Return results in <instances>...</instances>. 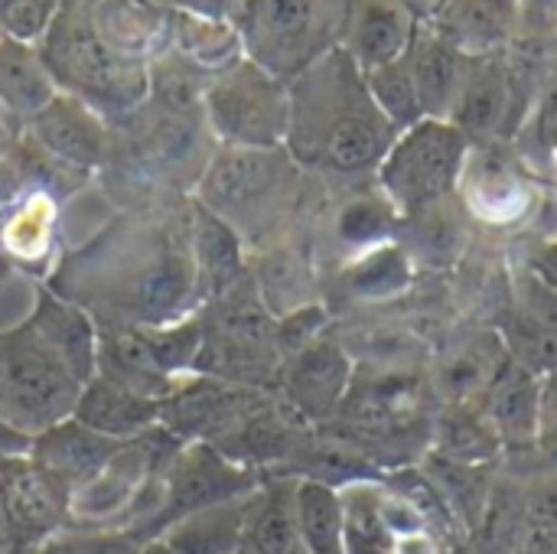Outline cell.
Instances as JSON below:
<instances>
[{"mask_svg":"<svg viewBox=\"0 0 557 554\" xmlns=\"http://www.w3.org/2000/svg\"><path fill=\"white\" fill-rule=\"evenodd\" d=\"M186 232H189V251L196 264V284H199V307L238 284L248 274V248L228 229L219 216L202 209L189 196V212H186Z\"/></svg>","mask_w":557,"mask_h":554,"instance_id":"cell-20","label":"cell"},{"mask_svg":"<svg viewBox=\"0 0 557 554\" xmlns=\"http://www.w3.org/2000/svg\"><path fill=\"white\" fill-rule=\"evenodd\" d=\"M346 554H395V535L382 513V487L369 480H349L339 487Z\"/></svg>","mask_w":557,"mask_h":554,"instance_id":"cell-32","label":"cell"},{"mask_svg":"<svg viewBox=\"0 0 557 554\" xmlns=\"http://www.w3.org/2000/svg\"><path fill=\"white\" fill-rule=\"evenodd\" d=\"M121 444L124 441H111V438L78 424L75 418H69V421L36 434L29 441L26 457L72 496V490L88 483L117 454Z\"/></svg>","mask_w":557,"mask_h":554,"instance_id":"cell-19","label":"cell"},{"mask_svg":"<svg viewBox=\"0 0 557 554\" xmlns=\"http://www.w3.org/2000/svg\"><path fill=\"white\" fill-rule=\"evenodd\" d=\"M85 382L26 327L0 330V421L20 438L69 421Z\"/></svg>","mask_w":557,"mask_h":554,"instance_id":"cell-6","label":"cell"},{"mask_svg":"<svg viewBox=\"0 0 557 554\" xmlns=\"http://www.w3.org/2000/svg\"><path fill=\"white\" fill-rule=\"evenodd\" d=\"M300 163L287 147H215L193 199L245 242L248 255L287 238Z\"/></svg>","mask_w":557,"mask_h":554,"instance_id":"cell-3","label":"cell"},{"mask_svg":"<svg viewBox=\"0 0 557 554\" xmlns=\"http://www.w3.org/2000/svg\"><path fill=\"white\" fill-rule=\"evenodd\" d=\"M59 95L49 69L39 59L36 46L0 36V111L3 118L29 121Z\"/></svg>","mask_w":557,"mask_h":554,"instance_id":"cell-27","label":"cell"},{"mask_svg":"<svg viewBox=\"0 0 557 554\" xmlns=\"http://www.w3.org/2000/svg\"><path fill=\"white\" fill-rule=\"evenodd\" d=\"M509 359V346H503V340L496 336H480L460 349H454L437 376L434 385L441 392V398L450 408H463V405H480L483 392L490 389V382L496 379L499 366Z\"/></svg>","mask_w":557,"mask_h":554,"instance_id":"cell-29","label":"cell"},{"mask_svg":"<svg viewBox=\"0 0 557 554\" xmlns=\"http://www.w3.org/2000/svg\"><path fill=\"white\" fill-rule=\"evenodd\" d=\"M356 359L339 343V336L323 333L320 340L307 343L304 349L290 353L281 366L277 398L287 402L307 424L333 421L349 385H352Z\"/></svg>","mask_w":557,"mask_h":554,"instance_id":"cell-13","label":"cell"},{"mask_svg":"<svg viewBox=\"0 0 557 554\" xmlns=\"http://www.w3.org/2000/svg\"><path fill=\"white\" fill-rule=\"evenodd\" d=\"M522 16V0H434L431 29L470 59L499 52Z\"/></svg>","mask_w":557,"mask_h":554,"instance_id":"cell-17","label":"cell"},{"mask_svg":"<svg viewBox=\"0 0 557 554\" xmlns=\"http://www.w3.org/2000/svg\"><path fill=\"white\" fill-rule=\"evenodd\" d=\"M251 496L255 493L209 506L202 513H193V516L173 522L157 542L176 554H238Z\"/></svg>","mask_w":557,"mask_h":554,"instance_id":"cell-28","label":"cell"},{"mask_svg":"<svg viewBox=\"0 0 557 554\" xmlns=\"http://www.w3.org/2000/svg\"><path fill=\"white\" fill-rule=\"evenodd\" d=\"M290 88L287 153L300 170L362 176L379 170L398 131L375 108L359 65L333 49L300 72Z\"/></svg>","mask_w":557,"mask_h":554,"instance_id":"cell-2","label":"cell"},{"mask_svg":"<svg viewBox=\"0 0 557 554\" xmlns=\"http://www.w3.org/2000/svg\"><path fill=\"white\" fill-rule=\"evenodd\" d=\"M470 153V137L454 121L421 118L398 131L379 163V189L398 216H418L447 202L457 189Z\"/></svg>","mask_w":557,"mask_h":554,"instance_id":"cell-7","label":"cell"},{"mask_svg":"<svg viewBox=\"0 0 557 554\" xmlns=\"http://www.w3.org/2000/svg\"><path fill=\"white\" fill-rule=\"evenodd\" d=\"M186 212L189 196L150 209H117L91 238L62 251L42 284L95 320L176 323L199 310Z\"/></svg>","mask_w":557,"mask_h":554,"instance_id":"cell-1","label":"cell"},{"mask_svg":"<svg viewBox=\"0 0 557 554\" xmlns=\"http://www.w3.org/2000/svg\"><path fill=\"white\" fill-rule=\"evenodd\" d=\"M26 451H29V441L0 421V457H13V454H26Z\"/></svg>","mask_w":557,"mask_h":554,"instance_id":"cell-40","label":"cell"},{"mask_svg":"<svg viewBox=\"0 0 557 554\" xmlns=\"http://www.w3.org/2000/svg\"><path fill=\"white\" fill-rule=\"evenodd\" d=\"M248 274L268 304V310L281 320L294 310H304L310 304H320L317 297V274L313 261L304 245H294L290 238H281L261 251L248 255Z\"/></svg>","mask_w":557,"mask_h":554,"instance_id":"cell-22","label":"cell"},{"mask_svg":"<svg viewBox=\"0 0 557 554\" xmlns=\"http://www.w3.org/2000/svg\"><path fill=\"white\" fill-rule=\"evenodd\" d=\"M202 118L219 147H284L290 127V88L251 59H238L209 78Z\"/></svg>","mask_w":557,"mask_h":554,"instance_id":"cell-8","label":"cell"},{"mask_svg":"<svg viewBox=\"0 0 557 554\" xmlns=\"http://www.w3.org/2000/svg\"><path fill=\"white\" fill-rule=\"evenodd\" d=\"M294 509H297V529H300L307 554H346V522H343L339 487L297 477Z\"/></svg>","mask_w":557,"mask_h":554,"instance_id":"cell-30","label":"cell"},{"mask_svg":"<svg viewBox=\"0 0 557 554\" xmlns=\"http://www.w3.org/2000/svg\"><path fill=\"white\" fill-rule=\"evenodd\" d=\"M268 477L228 460L219 447L202 441H186L170 464L160 470V509L147 529V545L157 542L173 522L202 513L209 506L242 500L255 493Z\"/></svg>","mask_w":557,"mask_h":554,"instance_id":"cell-9","label":"cell"},{"mask_svg":"<svg viewBox=\"0 0 557 554\" xmlns=\"http://www.w3.org/2000/svg\"><path fill=\"white\" fill-rule=\"evenodd\" d=\"M366 78V88L375 101V108L388 118V124L395 131H405L411 124H418L424 118L421 111V101H418V88H414V78H411V69H408V59H395L388 65H379L372 72H362Z\"/></svg>","mask_w":557,"mask_h":554,"instance_id":"cell-33","label":"cell"},{"mask_svg":"<svg viewBox=\"0 0 557 554\" xmlns=\"http://www.w3.org/2000/svg\"><path fill=\"white\" fill-rule=\"evenodd\" d=\"M26 327L78 376V382L98 372V323L88 310L65 300L52 287L39 284Z\"/></svg>","mask_w":557,"mask_h":554,"instance_id":"cell-18","label":"cell"},{"mask_svg":"<svg viewBox=\"0 0 557 554\" xmlns=\"http://www.w3.org/2000/svg\"><path fill=\"white\" fill-rule=\"evenodd\" d=\"M144 554H176V552H170V549H166V545H160V542H150Z\"/></svg>","mask_w":557,"mask_h":554,"instance_id":"cell-43","label":"cell"},{"mask_svg":"<svg viewBox=\"0 0 557 554\" xmlns=\"http://www.w3.org/2000/svg\"><path fill=\"white\" fill-rule=\"evenodd\" d=\"M23 137L52 163L85 180L104 173L111 160V121L65 91L23 121Z\"/></svg>","mask_w":557,"mask_h":554,"instance_id":"cell-11","label":"cell"},{"mask_svg":"<svg viewBox=\"0 0 557 554\" xmlns=\"http://www.w3.org/2000/svg\"><path fill=\"white\" fill-rule=\"evenodd\" d=\"M3 271H7V264H3V258H0V274H3Z\"/></svg>","mask_w":557,"mask_h":554,"instance_id":"cell-45","label":"cell"},{"mask_svg":"<svg viewBox=\"0 0 557 554\" xmlns=\"http://www.w3.org/2000/svg\"><path fill=\"white\" fill-rule=\"evenodd\" d=\"M480 411L490 421L503 451L539 447L542 428V376L519 359H506L480 398Z\"/></svg>","mask_w":557,"mask_h":554,"instance_id":"cell-15","label":"cell"},{"mask_svg":"<svg viewBox=\"0 0 557 554\" xmlns=\"http://www.w3.org/2000/svg\"><path fill=\"white\" fill-rule=\"evenodd\" d=\"M72 418L111 441H134L160 424V402L108 376H95L85 382Z\"/></svg>","mask_w":557,"mask_h":554,"instance_id":"cell-23","label":"cell"},{"mask_svg":"<svg viewBox=\"0 0 557 554\" xmlns=\"http://www.w3.org/2000/svg\"><path fill=\"white\" fill-rule=\"evenodd\" d=\"M411 281V255L401 245H375L349 258L339 274V287L356 300H385L408 287Z\"/></svg>","mask_w":557,"mask_h":554,"instance_id":"cell-31","label":"cell"},{"mask_svg":"<svg viewBox=\"0 0 557 554\" xmlns=\"http://www.w3.org/2000/svg\"><path fill=\"white\" fill-rule=\"evenodd\" d=\"M405 59H408L411 78H414L424 118L450 121L460 88H463V78H467V69H470V56L454 49L431 26H424V29H414V39H411Z\"/></svg>","mask_w":557,"mask_h":554,"instance_id":"cell-21","label":"cell"},{"mask_svg":"<svg viewBox=\"0 0 557 554\" xmlns=\"http://www.w3.org/2000/svg\"><path fill=\"white\" fill-rule=\"evenodd\" d=\"M69 522V493L26 454L0 457V526L7 554L52 542Z\"/></svg>","mask_w":557,"mask_h":554,"instance_id":"cell-10","label":"cell"},{"mask_svg":"<svg viewBox=\"0 0 557 554\" xmlns=\"http://www.w3.org/2000/svg\"><path fill=\"white\" fill-rule=\"evenodd\" d=\"M297 477H268L248 506L238 554H307L297 509H294Z\"/></svg>","mask_w":557,"mask_h":554,"instance_id":"cell-25","label":"cell"},{"mask_svg":"<svg viewBox=\"0 0 557 554\" xmlns=\"http://www.w3.org/2000/svg\"><path fill=\"white\" fill-rule=\"evenodd\" d=\"M395 216L398 212L388 206L385 196H356L336 212V222H333L336 242H343L352 255L385 245L392 235Z\"/></svg>","mask_w":557,"mask_h":554,"instance_id":"cell-34","label":"cell"},{"mask_svg":"<svg viewBox=\"0 0 557 554\" xmlns=\"http://www.w3.org/2000/svg\"><path fill=\"white\" fill-rule=\"evenodd\" d=\"M36 49L55 88L82 98L108 121L147 101L150 65L124 59L101 39L91 20V0H62Z\"/></svg>","mask_w":557,"mask_h":554,"instance_id":"cell-4","label":"cell"},{"mask_svg":"<svg viewBox=\"0 0 557 554\" xmlns=\"http://www.w3.org/2000/svg\"><path fill=\"white\" fill-rule=\"evenodd\" d=\"M539 447L557 451V366L542 372V428Z\"/></svg>","mask_w":557,"mask_h":554,"instance_id":"cell-38","label":"cell"},{"mask_svg":"<svg viewBox=\"0 0 557 554\" xmlns=\"http://www.w3.org/2000/svg\"><path fill=\"white\" fill-rule=\"evenodd\" d=\"M20 554H62V552H59V545H55V539H52V542H46V545H39V549H29V552H20Z\"/></svg>","mask_w":557,"mask_h":554,"instance_id":"cell-42","label":"cell"},{"mask_svg":"<svg viewBox=\"0 0 557 554\" xmlns=\"http://www.w3.org/2000/svg\"><path fill=\"white\" fill-rule=\"evenodd\" d=\"M62 199L42 186H29L0 202V258L7 268L46 281L62 255L59 238Z\"/></svg>","mask_w":557,"mask_h":554,"instance_id":"cell-14","label":"cell"},{"mask_svg":"<svg viewBox=\"0 0 557 554\" xmlns=\"http://www.w3.org/2000/svg\"><path fill=\"white\" fill-rule=\"evenodd\" d=\"M343 20L346 0H242L232 16L245 59L281 82L339 49Z\"/></svg>","mask_w":557,"mask_h":554,"instance_id":"cell-5","label":"cell"},{"mask_svg":"<svg viewBox=\"0 0 557 554\" xmlns=\"http://www.w3.org/2000/svg\"><path fill=\"white\" fill-rule=\"evenodd\" d=\"M62 554H144L147 542L124 529H62L55 535Z\"/></svg>","mask_w":557,"mask_h":554,"instance_id":"cell-37","label":"cell"},{"mask_svg":"<svg viewBox=\"0 0 557 554\" xmlns=\"http://www.w3.org/2000/svg\"><path fill=\"white\" fill-rule=\"evenodd\" d=\"M512 98H516V85L506 65H499L493 56L486 59H470L457 108L450 114V121L470 137H483V134H496L506 127L509 111H512Z\"/></svg>","mask_w":557,"mask_h":554,"instance_id":"cell-26","label":"cell"},{"mask_svg":"<svg viewBox=\"0 0 557 554\" xmlns=\"http://www.w3.org/2000/svg\"><path fill=\"white\" fill-rule=\"evenodd\" d=\"M522 7H529L532 13H542V16L557 13V0H522Z\"/></svg>","mask_w":557,"mask_h":554,"instance_id":"cell-41","label":"cell"},{"mask_svg":"<svg viewBox=\"0 0 557 554\" xmlns=\"http://www.w3.org/2000/svg\"><path fill=\"white\" fill-rule=\"evenodd\" d=\"M414 29L408 0H346L339 49L359 65V72H372L401 59Z\"/></svg>","mask_w":557,"mask_h":554,"instance_id":"cell-16","label":"cell"},{"mask_svg":"<svg viewBox=\"0 0 557 554\" xmlns=\"http://www.w3.org/2000/svg\"><path fill=\"white\" fill-rule=\"evenodd\" d=\"M62 0H0V36L39 46Z\"/></svg>","mask_w":557,"mask_h":554,"instance_id":"cell-36","label":"cell"},{"mask_svg":"<svg viewBox=\"0 0 557 554\" xmlns=\"http://www.w3.org/2000/svg\"><path fill=\"white\" fill-rule=\"evenodd\" d=\"M0 554H7V542H3V526H0Z\"/></svg>","mask_w":557,"mask_h":554,"instance_id":"cell-44","label":"cell"},{"mask_svg":"<svg viewBox=\"0 0 557 554\" xmlns=\"http://www.w3.org/2000/svg\"><path fill=\"white\" fill-rule=\"evenodd\" d=\"M539 131H542V137L557 150V85L548 91V98H545V104H542Z\"/></svg>","mask_w":557,"mask_h":554,"instance_id":"cell-39","label":"cell"},{"mask_svg":"<svg viewBox=\"0 0 557 554\" xmlns=\"http://www.w3.org/2000/svg\"><path fill=\"white\" fill-rule=\"evenodd\" d=\"M499 441L490 428V421L483 418L480 408L463 405L454 408V415L444 421L441 428V454L450 464H463V467H476L483 460H490L493 454H499Z\"/></svg>","mask_w":557,"mask_h":554,"instance_id":"cell-35","label":"cell"},{"mask_svg":"<svg viewBox=\"0 0 557 554\" xmlns=\"http://www.w3.org/2000/svg\"><path fill=\"white\" fill-rule=\"evenodd\" d=\"M271 392H255V389H238L219 379L206 376H183L170 389V395L160 402V424L176 434L183 444L186 441H202V444H219L228 438Z\"/></svg>","mask_w":557,"mask_h":554,"instance_id":"cell-12","label":"cell"},{"mask_svg":"<svg viewBox=\"0 0 557 554\" xmlns=\"http://www.w3.org/2000/svg\"><path fill=\"white\" fill-rule=\"evenodd\" d=\"M284 356L274 343H255V340H238L225 333H209L202 327V346L193 362L196 376L219 379L238 389H255V392H274L281 379Z\"/></svg>","mask_w":557,"mask_h":554,"instance_id":"cell-24","label":"cell"}]
</instances>
